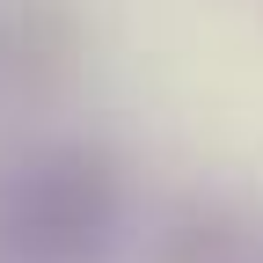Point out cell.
I'll return each mask as SVG.
<instances>
[{
  "label": "cell",
  "mask_w": 263,
  "mask_h": 263,
  "mask_svg": "<svg viewBox=\"0 0 263 263\" xmlns=\"http://www.w3.org/2000/svg\"><path fill=\"white\" fill-rule=\"evenodd\" d=\"M124 227V176L103 146H37L0 183V249L15 263H95Z\"/></svg>",
  "instance_id": "cell-1"
},
{
  "label": "cell",
  "mask_w": 263,
  "mask_h": 263,
  "mask_svg": "<svg viewBox=\"0 0 263 263\" xmlns=\"http://www.w3.org/2000/svg\"><path fill=\"white\" fill-rule=\"evenodd\" d=\"M73 59V22L51 0H15L0 8V81L8 88H44Z\"/></svg>",
  "instance_id": "cell-2"
}]
</instances>
